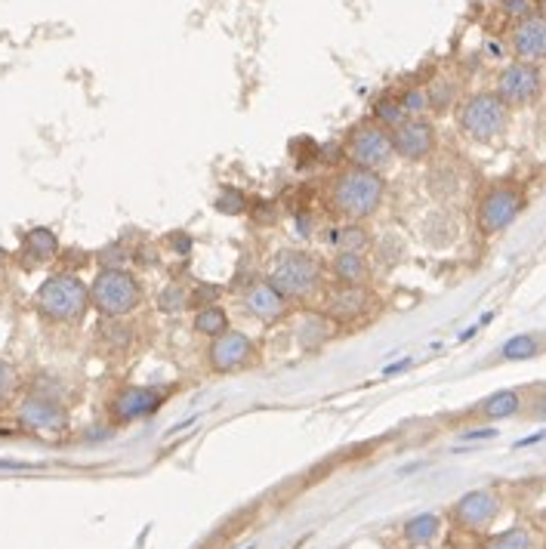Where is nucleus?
Masks as SVG:
<instances>
[{
    "instance_id": "20e7f679",
    "label": "nucleus",
    "mask_w": 546,
    "mask_h": 549,
    "mask_svg": "<svg viewBox=\"0 0 546 549\" xmlns=\"http://www.w3.org/2000/svg\"><path fill=\"white\" fill-rule=\"evenodd\" d=\"M142 284L130 269H99L90 284V306L102 318H127L142 306Z\"/></svg>"
},
{
    "instance_id": "1a4fd4ad",
    "label": "nucleus",
    "mask_w": 546,
    "mask_h": 549,
    "mask_svg": "<svg viewBox=\"0 0 546 549\" xmlns=\"http://www.w3.org/2000/svg\"><path fill=\"white\" fill-rule=\"evenodd\" d=\"M19 423L34 432V435H62L68 426V411L59 398L44 395V392H31L22 398L19 405Z\"/></svg>"
},
{
    "instance_id": "a211bd4d",
    "label": "nucleus",
    "mask_w": 546,
    "mask_h": 549,
    "mask_svg": "<svg viewBox=\"0 0 546 549\" xmlns=\"http://www.w3.org/2000/svg\"><path fill=\"white\" fill-rule=\"evenodd\" d=\"M334 275L340 284H368L371 278V263L364 253H349V250H340L334 256Z\"/></svg>"
},
{
    "instance_id": "cd10ccee",
    "label": "nucleus",
    "mask_w": 546,
    "mask_h": 549,
    "mask_svg": "<svg viewBox=\"0 0 546 549\" xmlns=\"http://www.w3.org/2000/svg\"><path fill=\"white\" fill-rule=\"evenodd\" d=\"M216 210L226 213V216H241L247 210V198L238 192V189H223L220 195H216Z\"/></svg>"
},
{
    "instance_id": "aec40b11",
    "label": "nucleus",
    "mask_w": 546,
    "mask_h": 549,
    "mask_svg": "<svg viewBox=\"0 0 546 549\" xmlns=\"http://www.w3.org/2000/svg\"><path fill=\"white\" fill-rule=\"evenodd\" d=\"M522 408V398L519 392H494L491 398H485L482 405L476 408L482 417H491V420H500V417H513L516 411Z\"/></svg>"
},
{
    "instance_id": "4468645a",
    "label": "nucleus",
    "mask_w": 546,
    "mask_h": 549,
    "mask_svg": "<svg viewBox=\"0 0 546 549\" xmlns=\"http://www.w3.org/2000/svg\"><path fill=\"white\" fill-rule=\"evenodd\" d=\"M164 405V395L152 386H130L124 392L115 395L112 401V417L118 423H130V420H142L155 414Z\"/></svg>"
},
{
    "instance_id": "f03ea898",
    "label": "nucleus",
    "mask_w": 546,
    "mask_h": 549,
    "mask_svg": "<svg viewBox=\"0 0 546 549\" xmlns=\"http://www.w3.org/2000/svg\"><path fill=\"white\" fill-rule=\"evenodd\" d=\"M34 309L56 324H81L90 312V287L75 272L50 275L34 294Z\"/></svg>"
},
{
    "instance_id": "4be33fe9",
    "label": "nucleus",
    "mask_w": 546,
    "mask_h": 549,
    "mask_svg": "<svg viewBox=\"0 0 546 549\" xmlns=\"http://www.w3.org/2000/svg\"><path fill=\"white\" fill-rule=\"evenodd\" d=\"M155 306H158V312H164V315H179L182 309H189V290L182 287L179 281H170L167 287L158 290Z\"/></svg>"
},
{
    "instance_id": "72a5a7b5",
    "label": "nucleus",
    "mask_w": 546,
    "mask_h": 549,
    "mask_svg": "<svg viewBox=\"0 0 546 549\" xmlns=\"http://www.w3.org/2000/svg\"><path fill=\"white\" fill-rule=\"evenodd\" d=\"M534 414H537V417H546V395H543V398H537V405H534Z\"/></svg>"
},
{
    "instance_id": "f8f14e48",
    "label": "nucleus",
    "mask_w": 546,
    "mask_h": 549,
    "mask_svg": "<svg viewBox=\"0 0 546 549\" xmlns=\"http://www.w3.org/2000/svg\"><path fill=\"white\" fill-rule=\"evenodd\" d=\"M392 149L405 161H423L435 152V127L423 118H408L392 133Z\"/></svg>"
},
{
    "instance_id": "a878e982",
    "label": "nucleus",
    "mask_w": 546,
    "mask_h": 549,
    "mask_svg": "<svg viewBox=\"0 0 546 549\" xmlns=\"http://www.w3.org/2000/svg\"><path fill=\"white\" fill-rule=\"evenodd\" d=\"M374 115H377L380 127H386V130H395L402 121H408L405 108L398 105V99H380L377 108H374Z\"/></svg>"
},
{
    "instance_id": "c85d7f7f",
    "label": "nucleus",
    "mask_w": 546,
    "mask_h": 549,
    "mask_svg": "<svg viewBox=\"0 0 546 549\" xmlns=\"http://www.w3.org/2000/svg\"><path fill=\"white\" fill-rule=\"evenodd\" d=\"M398 105L405 108V115L408 118H420L426 108H429V96H426V90H420V87H411L402 99H398Z\"/></svg>"
},
{
    "instance_id": "423d86ee",
    "label": "nucleus",
    "mask_w": 546,
    "mask_h": 549,
    "mask_svg": "<svg viewBox=\"0 0 546 549\" xmlns=\"http://www.w3.org/2000/svg\"><path fill=\"white\" fill-rule=\"evenodd\" d=\"M346 155H349L352 167L383 173L392 164V158H395L392 136L380 124H361V127L352 130V136L346 142Z\"/></svg>"
},
{
    "instance_id": "f3484780",
    "label": "nucleus",
    "mask_w": 546,
    "mask_h": 549,
    "mask_svg": "<svg viewBox=\"0 0 546 549\" xmlns=\"http://www.w3.org/2000/svg\"><path fill=\"white\" fill-rule=\"evenodd\" d=\"M244 306L247 312L257 318V321H278L284 312H287V300L278 294V290L269 284V281H257V284H250L247 287V294H244Z\"/></svg>"
},
{
    "instance_id": "9b49d317",
    "label": "nucleus",
    "mask_w": 546,
    "mask_h": 549,
    "mask_svg": "<svg viewBox=\"0 0 546 549\" xmlns=\"http://www.w3.org/2000/svg\"><path fill=\"white\" fill-rule=\"evenodd\" d=\"M500 516V497L494 491H469L451 506V519L466 531H485Z\"/></svg>"
},
{
    "instance_id": "5701e85b",
    "label": "nucleus",
    "mask_w": 546,
    "mask_h": 549,
    "mask_svg": "<svg viewBox=\"0 0 546 549\" xmlns=\"http://www.w3.org/2000/svg\"><path fill=\"white\" fill-rule=\"evenodd\" d=\"M334 247L337 250H349V253H364L371 247V235L364 232L358 223H346V226H340L337 232H334Z\"/></svg>"
},
{
    "instance_id": "bb28decb",
    "label": "nucleus",
    "mask_w": 546,
    "mask_h": 549,
    "mask_svg": "<svg viewBox=\"0 0 546 549\" xmlns=\"http://www.w3.org/2000/svg\"><path fill=\"white\" fill-rule=\"evenodd\" d=\"M16 389H19V374L16 368L7 361V358H0V408H7L10 401L16 398Z\"/></svg>"
},
{
    "instance_id": "f704fd0d",
    "label": "nucleus",
    "mask_w": 546,
    "mask_h": 549,
    "mask_svg": "<svg viewBox=\"0 0 546 549\" xmlns=\"http://www.w3.org/2000/svg\"><path fill=\"white\" fill-rule=\"evenodd\" d=\"M7 260H10V253L0 247V272H4V266H7Z\"/></svg>"
},
{
    "instance_id": "2f4dec72",
    "label": "nucleus",
    "mask_w": 546,
    "mask_h": 549,
    "mask_svg": "<svg viewBox=\"0 0 546 549\" xmlns=\"http://www.w3.org/2000/svg\"><path fill=\"white\" fill-rule=\"evenodd\" d=\"M503 13L522 22V19H528L534 13V4H531V0H503Z\"/></svg>"
},
{
    "instance_id": "b1692460",
    "label": "nucleus",
    "mask_w": 546,
    "mask_h": 549,
    "mask_svg": "<svg viewBox=\"0 0 546 549\" xmlns=\"http://www.w3.org/2000/svg\"><path fill=\"white\" fill-rule=\"evenodd\" d=\"M482 549H534V540H531L528 528L516 525V528H506V531L488 537Z\"/></svg>"
},
{
    "instance_id": "f257e3e1",
    "label": "nucleus",
    "mask_w": 546,
    "mask_h": 549,
    "mask_svg": "<svg viewBox=\"0 0 546 549\" xmlns=\"http://www.w3.org/2000/svg\"><path fill=\"white\" fill-rule=\"evenodd\" d=\"M386 195V182L374 170H361L349 167L334 179L331 201L340 216H346L349 223H361V219H371Z\"/></svg>"
},
{
    "instance_id": "393cba45",
    "label": "nucleus",
    "mask_w": 546,
    "mask_h": 549,
    "mask_svg": "<svg viewBox=\"0 0 546 549\" xmlns=\"http://www.w3.org/2000/svg\"><path fill=\"white\" fill-rule=\"evenodd\" d=\"M327 337H331V318L327 315H306L300 327V343L306 349H318Z\"/></svg>"
},
{
    "instance_id": "dca6fc26",
    "label": "nucleus",
    "mask_w": 546,
    "mask_h": 549,
    "mask_svg": "<svg viewBox=\"0 0 546 549\" xmlns=\"http://www.w3.org/2000/svg\"><path fill=\"white\" fill-rule=\"evenodd\" d=\"M56 256H59V238H56L53 229L38 226V229H28V232L22 235L19 260H22L28 269H38V266L56 260Z\"/></svg>"
},
{
    "instance_id": "473e14b6",
    "label": "nucleus",
    "mask_w": 546,
    "mask_h": 549,
    "mask_svg": "<svg viewBox=\"0 0 546 549\" xmlns=\"http://www.w3.org/2000/svg\"><path fill=\"white\" fill-rule=\"evenodd\" d=\"M167 244H173L179 256H186V253L192 250V238H189V235H182V232H173V235H167Z\"/></svg>"
},
{
    "instance_id": "6ab92c4d",
    "label": "nucleus",
    "mask_w": 546,
    "mask_h": 549,
    "mask_svg": "<svg viewBox=\"0 0 546 549\" xmlns=\"http://www.w3.org/2000/svg\"><path fill=\"white\" fill-rule=\"evenodd\" d=\"M195 331L201 334V337H210V340H216L220 334H226L229 331V315H226V309L223 306H204V309H198L195 312Z\"/></svg>"
},
{
    "instance_id": "9d476101",
    "label": "nucleus",
    "mask_w": 546,
    "mask_h": 549,
    "mask_svg": "<svg viewBox=\"0 0 546 549\" xmlns=\"http://www.w3.org/2000/svg\"><path fill=\"white\" fill-rule=\"evenodd\" d=\"M253 358H257V343L241 331H232V327L207 346V364L213 374H235L247 368Z\"/></svg>"
},
{
    "instance_id": "ddd939ff",
    "label": "nucleus",
    "mask_w": 546,
    "mask_h": 549,
    "mask_svg": "<svg viewBox=\"0 0 546 549\" xmlns=\"http://www.w3.org/2000/svg\"><path fill=\"white\" fill-rule=\"evenodd\" d=\"M371 303L374 297L364 284H337L331 294H327L324 315L334 321H355L371 309Z\"/></svg>"
},
{
    "instance_id": "7ed1b4c3",
    "label": "nucleus",
    "mask_w": 546,
    "mask_h": 549,
    "mask_svg": "<svg viewBox=\"0 0 546 549\" xmlns=\"http://www.w3.org/2000/svg\"><path fill=\"white\" fill-rule=\"evenodd\" d=\"M321 278H324V269H321L315 253L284 250L275 260L266 281L290 303V300H312L321 290Z\"/></svg>"
},
{
    "instance_id": "2eb2a0df",
    "label": "nucleus",
    "mask_w": 546,
    "mask_h": 549,
    "mask_svg": "<svg viewBox=\"0 0 546 549\" xmlns=\"http://www.w3.org/2000/svg\"><path fill=\"white\" fill-rule=\"evenodd\" d=\"M513 53L519 62L546 59V13H531L513 28Z\"/></svg>"
},
{
    "instance_id": "7c9ffc66",
    "label": "nucleus",
    "mask_w": 546,
    "mask_h": 549,
    "mask_svg": "<svg viewBox=\"0 0 546 549\" xmlns=\"http://www.w3.org/2000/svg\"><path fill=\"white\" fill-rule=\"evenodd\" d=\"M534 352H537V340L534 337H516V340H509L503 346L506 358H531Z\"/></svg>"
},
{
    "instance_id": "39448f33",
    "label": "nucleus",
    "mask_w": 546,
    "mask_h": 549,
    "mask_svg": "<svg viewBox=\"0 0 546 549\" xmlns=\"http://www.w3.org/2000/svg\"><path fill=\"white\" fill-rule=\"evenodd\" d=\"M509 127V108L497 93H476L460 108V130L472 142H494Z\"/></svg>"
},
{
    "instance_id": "6e6552de",
    "label": "nucleus",
    "mask_w": 546,
    "mask_h": 549,
    "mask_svg": "<svg viewBox=\"0 0 546 549\" xmlns=\"http://www.w3.org/2000/svg\"><path fill=\"white\" fill-rule=\"evenodd\" d=\"M522 207H525L522 189H516V186H494V189H488V192L482 195L479 213H476L479 229H482L485 235L503 232L506 226H513V219L522 213Z\"/></svg>"
},
{
    "instance_id": "0eeeda50",
    "label": "nucleus",
    "mask_w": 546,
    "mask_h": 549,
    "mask_svg": "<svg viewBox=\"0 0 546 549\" xmlns=\"http://www.w3.org/2000/svg\"><path fill=\"white\" fill-rule=\"evenodd\" d=\"M543 93V75H540V68L531 65V62H513V65H506L500 71V78H497V96L506 108H525L531 102H537Z\"/></svg>"
},
{
    "instance_id": "412c9836",
    "label": "nucleus",
    "mask_w": 546,
    "mask_h": 549,
    "mask_svg": "<svg viewBox=\"0 0 546 549\" xmlns=\"http://www.w3.org/2000/svg\"><path fill=\"white\" fill-rule=\"evenodd\" d=\"M439 531H442V519L426 512V516H417L405 525V540L411 546H429L435 537H439Z\"/></svg>"
},
{
    "instance_id": "c756f323",
    "label": "nucleus",
    "mask_w": 546,
    "mask_h": 549,
    "mask_svg": "<svg viewBox=\"0 0 546 549\" xmlns=\"http://www.w3.org/2000/svg\"><path fill=\"white\" fill-rule=\"evenodd\" d=\"M127 260H130V253H124L121 244H112V247H105L99 253V266L102 269H127Z\"/></svg>"
},
{
    "instance_id": "c9c22d12",
    "label": "nucleus",
    "mask_w": 546,
    "mask_h": 549,
    "mask_svg": "<svg viewBox=\"0 0 546 549\" xmlns=\"http://www.w3.org/2000/svg\"><path fill=\"white\" fill-rule=\"evenodd\" d=\"M247 549H253V546H247Z\"/></svg>"
}]
</instances>
